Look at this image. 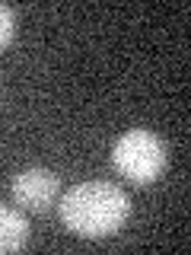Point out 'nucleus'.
<instances>
[{"label":"nucleus","mask_w":191,"mask_h":255,"mask_svg":"<svg viewBox=\"0 0 191 255\" xmlns=\"http://www.w3.org/2000/svg\"><path fill=\"white\" fill-rule=\"evenodd\" d=\"M58 211L70 233L86 239H102L121 230V223L131 214V201L111 182H83L61 198Z\"/></svg>","instance_id":"1"},{"label":"nucleus","mask_w":191,"mask_h":255,"mask_svg":"<svg viewBox=\"0 0 191 255\" xmlns=\"http://www.w3.org/2000/svg\"><path fill=\"white\" fill-rule=\"evenodd\" d=\"M111 163L134 185H150L166 169V143L153 131H143V128L127 131L118 137L115 150H111Z\"/></svg>","instance_id":"2"},{"label":"nucleus","mask_w":191,"mask_h":255,"mask_svg":"<svg viewBox=\"0 0 191 255\" xmlns=\"http://www.w3.org/2000/svg\"><path fill=\"white\" fill-rule=\"evenodd\" d=\"M61 179L48 169H26L13 179V198L26 211H48L58 198Z\"/></svg>","instance_id":"3"},{"label":"nucleus","mask_w":191,"mask_h":255,"mask_svg":"<svg viewBox=\"0 0 191 255\" xmlns=\"http://www.w3.org/2000/svg\"><path fill=\"white\" fill-rule=\"evenodd\" d=\"M26 239H29V223H26V217L0 204V255L22 249V246H26Z\"/></svg>","instance_id":"4"},{"label":"nucleus","mask_w":191,"mask_h":255,"mask_svg":"<svg viewBox=\"0 0 191 255\" xmlns=\"http://www.w3.org/2000/svg\"><path fill=\"white\" fill-rule=\"evenodd\" d=\"M13 29H16V16H13V10H10L6 3H0V48L10 45Z\"/></svg>","instance_id":"5"}]
</instances>
